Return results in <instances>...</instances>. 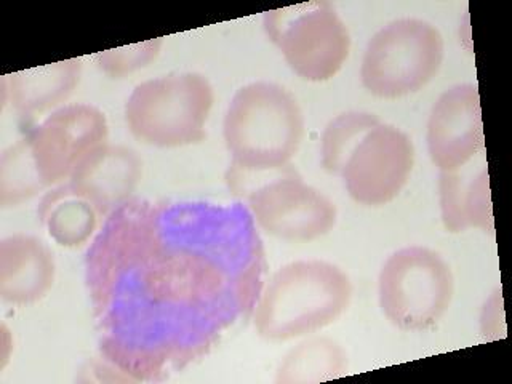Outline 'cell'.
<instances>
[{
    "instance_id": "5bb4252c",
    "label": "cell",
    "mask_w": 512,
    "mask_h": 384,
    "mask_svg": "<svg viewBox=\"0 0 512 384\" xmlns=\"http://www.w3.org/2000/svg\"><path fill=\"white\" fill-rule=\"evenodd\" d=\"M82 76V60L60 61L40 68L26 69L5 76L4 95L21 124L29 125L45 112L69 100Z\"/></svg>"
},
{
    "instance_id": "7a4b0ae2",
    "label": "cell",
    "mask_w": 512,
    "mask_h": 384,
    "mask_svg": "<svg viewBox=\"0 0 512 384\" xmlns=\"http://www.w3.org/2000/svg\"><path fill=\"white\" fill-rule=\"evenodd\" d=\"M104 112L92 104L56 109L0 159V205L16 207L69 180L80 162L108 143Z\"/></svg>"
},
{
    "instance_id": "5b68a950",
    "label": "cell",
    "mask_w": 512,
    "mask_h": 384,
    "mask_svg": "<svg viewBox=\"0 0 512 384\" xmlns=\"http://www.w3.org/2000/svg\"><path fill=\"white\" fill-rule=\"evenodd\" d=\"M215 90L197 72L168 74L133 88L125 103V120L136 140L156 148H181L207 138Z\"/></svg>"
},
{
    "instance_id": "277c9868",
    "label": "cell",
    "mask_w": 512,
    "mask_h": 384,
    "mask_svg": "<svg viewBox=\"0 0 512 384\" xmlns=\"http://www.w3.org/2000/svg\"><path fill=\"white\" fill-rule=\"evenodd\" d=\"M351 298V279L336 264L295 261L280 268L263 287L253 324L264 340H295L336 322Z\"/></svg>"
},
{
    "instance_id": "4fadbf2b",
    "label": "cell",
    "mask_w": 512,
    "mask_h": 384,
    "mask_svg": "<svg viewBox=\"0 0 512 384\" xmlns=\"http://www.w3.org/2000/svg\"><path fill=\"white\" fill-rule=\"evenodd\" d=\"M55 274V256L37 237L13 234L0 242V296L5 303H37L52 290Z\"/></svg>"
},
{
    "instance_id": "d6986e66",
    "label": "cell",
    "mask_w": 512,
    "mask_h": 384,
    "mask_svg": "<svg viewBox=\"0 0 512 384\" xmlns=\"http://www.w3.org/2000/svg\"><path fill=\"white\" fill-rule=\"evenodd\" d=\"M164 39L146 40L141 44L112 48L93 56L96 66L111 79H124L132 72L146 68L159 56Z\"/></svg>"
},
{
    "instance_id": "9a60e30c",
    "label": "cell",
    "mask_w": 512,
    "mask_h": 384,
    "mask_svg": "<svg viewBox=\"0 0 512 384\" xmlns=\"http://www.w3.org/2000/svg\"><path fill=\"white\" fill-rule=\"evenodd\" d=\"M439 194L440 213L447 231L479 228L493 232L495 229L485 162L477 170L464 165L455 172H440Z\"/></svg>"
},
{
    "instance_id": "7c38bea8",
    "label": "cell",
    "mask_w": 512,
    "mask_h": 384,
    "mask_svg": "<svg viewBox=\"0 0 512 384\" xmlns=\"http://www.w3.org/2000/svg\"><path fill=\"white\" fill-rule=\"evenodd\" d=\"M141 176L143 162L135 149L106 143L80 162L66 184L100 216H109L132 199Z\"/></svg>"
},
{
    "instance_id": "8992f818",
    "label": "cell",
    "mask_w": 512,
    "mask_h": 384,
    "mask_svg": "<svg viewBox=\"0 0 512 384\" xmlns=\"http://www.w3.org/2000/svg\"><path fill=\"white\" fill-rule=\"evenodd\" d=\"M229 188L245 197L255 223L271 236L311 242L335 228L336 205L304 183L292 165L263 175H226Z\"/></svg>"
},
{
    "instance_id": "9c48e42d",
    "label": "cell",
    "mask_w": 512,
    "mask_h": 384,
    "mask_svg": "<svg viewBox=\"0 0 512 384\" xmlns=\"http://www.w3.org/2000/svg\"><path fill=\"white\" fill-rule=\"evenodd\" d=\"M264 31L301 79L325 82L351 52L349 29L328 2H308L264 13Z\"/></svg>"
},
{
    "instance_id": "ba28073f",
    "label": "cell",
    "mask_w": 512,
    "mask_h": 384,
    "mask_svg": "<svg viewBox=\"0 0 512 384\" xmlns=\"http://www.w3.org/2000/svg\"><path fill=\"white\" fill-rule=\"evenodd\" d=\"M453 295L455 279L447 261L418 245L392 253L378 279L381 311L404 332H424L439 324Z\"/></svg>"
},
{
    "instance_id": "6da1fadb",
    "label": "cell",
    "mask_w": 512,
    "mask_h": 384,
    "mask_svg": "<svg viewBox=\"0 0 512 384\" xmlns=\"http://www.w3.org/2000/svg\"><path fill=\"white\" fill-rule=\"evenodd\" d=\"M266 269L247 205L128 200L85 258L101 356L132 380H167L252 316Z\"/></svg>"
},
{
    "instance_id": "52a82bcc",
    "label": "cell",
    "mask_w": 512,
    "mask_h": 384,
    "mask_svg": "<svg viewBox=\"0 0 512 384\" xmlns=\"http://www.w3.org/2000/svg\"><path fill=\"white\" fill-rule=\"evenodd\" d=\"M444 37L436 26L402 18L384 26L365 48L360 79L367 92L384 100L420 92L444 63Z\"/></svg>"
},
{
    "instance_id": "8fae6325",
    "label": "cell",
    "mask_w": 512,
    "mask_h": 384,
    "mask_svg": "<svg viewBox=\"0 0 512 384\" xmlns=\"http://www.w3.org/2000/svg\"><path fill=\"white\" fill-rule=\"evenodd\" d=\"M428 151L440 172H455L484 154V125L476 85H455L439 96L429 116Z\"/></svg>"
},
{
    "instance_id": "3957f363",
    "label": "cell",
    "mask_w": 512,
    "mask_h": 384,
    "mask_svg": "<svg viewBox=\"0 0 512 384\" xmlns=\"http://www.w3.org/2000/svg\"><path fill=\"white\" fill-rule=\"evenodd\" d=\"M232 175H263L290 165L304 138V116L292 93L274 82L240 88L224 116Z\"/></svg>"
},
{
    "instance_id": "ac0fdd59",
    "label": "cell",
    "mask_w": 512,
    "mask_h": 384,
    "mask_svg": "<svg viewBox=\"0 0 512 384\" xmlns=\"http://www.w3.org/2000/svg\"><path fill=\"white\" fill-rule=\"evenodd\" d=\"M380 117L370 112H344L328 122L320 143V164L325 172L340 175L344 160L357 141L375 125Z\"/></svg>"
},
{
    "instance_id": "2e32d148",
    "label": "cell",
    "mask_w": 512,
    "mask_h": 384,
    "mask_svg": "<svg viewBox=\"0 0 512 384\" xmlns=\"http://www.w3.org/2000/svg\"><path fill=\"white\" fill-rule=\"evenodd\" d=\"M39 216L56 244L74 248L93 236L100 213L90 202L72 194L68 184H61L42 199Z\"/></svg>"
},
{
    "instance_id": "e0dca14e",
    "label": "cell",
    "mask_w": 512,
    "mask_h": 384,
    "mask_svg": "<svg viewBox=\"0 0 512 384\" xmlns=\"http://www.w3.org/2000/svg\"><path fill=\"white\" fill-rule=\"evenodd\" d=\"M348 354L332 338H311L288 352L277 370L276 383L300 384L335 380L348 375Z\"/></svg>"
},
{
    "instance_id": "30bf717a",
    "label": "cell",
    "mask_w": 512,
    "mask_h": 384,
    "mask_svg": "<svg viewBox=\"0 0 512 384\" xmlns=\"http://www.w3.org/2000/svg\"><path fill=\"white\" fill-rule=\"evenodd\" d=\"M415 165V146L394 125L370 128L344 160L340 176L352 200L381 207L399 196Z\"/></svg>"
}]
</instances>
